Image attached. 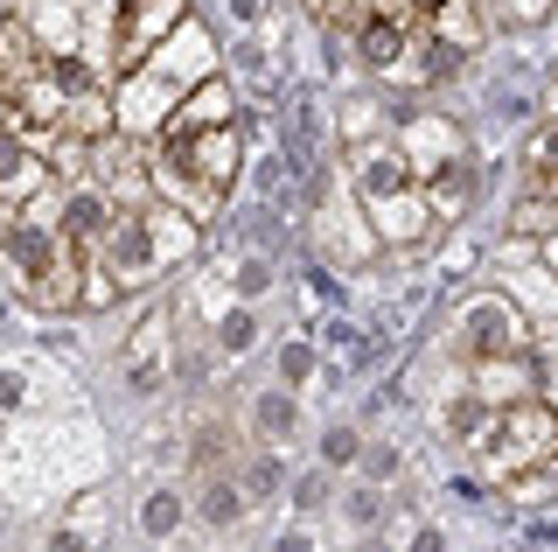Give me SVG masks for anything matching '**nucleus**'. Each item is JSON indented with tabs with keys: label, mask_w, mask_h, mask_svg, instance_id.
I'll list each match as a JSON object with an SVG mask.
<instances>
[{
	"label": "nucleus",
	"mask_w": 558,
	"mask_h": 552,
	"mask_svg": "<svg viewBox=\"0 0 558 552\" xmlns=\"http://www.w3.org/2000/svg\"><path fill=\"white\" fill-rule=\"evenodd\" d=\"M189 252H196V217L168 211V203H119L92 245L105 280H119V287H147L154 273H168Z\"/></svg>",
	"instance_id": "obj_1"
},
{
	"label": "nucleus",
	"mask_w": 558,
	"mask_h": 552,
	"mask_svg": "<svg viewBox=\"0 0 558 552\" xmlns=\"http://www.w3.org/2000/svg\"><path fill=\"white\" fill-rule=\"evenodd\" d=\"M238 133L231 127H196V133H161V154H154V182L168 189L174 203H189V217H217L223 189L238 182Z\"/></svg>",
	"instance_id": "obj_2"
},
{
	"label": "nucleus",
	"mask_w": 558,
	"mask_h": 552,
	"mask_svg": "<svg viewBox=\"0 0 558 552\" xmlns=\"http://www.w3.org/2000/svg\"><path fill=\"white\" fill-rule=\"evenodd\" d=\"M468 447H475V461L488 476H523V469H537V461H551L558 412L545 399H510V406H496L475 434H468Z\"/></svg>",
	"instance_id": "obj_3"
},
{
	"label": "nucleus",
	"mask_w": 558,
	"mask_h": 552,
	"mask_svg": "<svg viewBox=\"0 0 558 552\" xmlns=\"http://www.w3.org/2000/svg\"><path fill=\"white\" fill-rule=\"evenodd\" d=\"M349 36H356V57L371 63V71H398L405 49L418 43V8H412V0H371Z\"/></svg>",
	"instance_id": "obj_4"
},
{
	"label": "nucleus",
	"mask_w": 558,
	"mask_h": 552,
	"mask_svg": "<svg viewBox=\"0 0 558 552\" xmlns=\"http://www.w3.org/2000/svg\"><path fill=\"white\" fill-rule=\"evenodd\" d=\"M182 0H119V36H112V63L119 71H140V63L161 49L174 28H182Z\"/></svg>",
	"instance_id": "obj_5"
},
{
	"label": "nucleus",
	"mask_w": 558,
	"mask_h": 552,
	"mask_svg": "<svg viewBox=\"0 0 558 552\" xmlns=\"http://www.w3.org/2000/svg\"><path fill=\"white\" fill-rule=\"evenodd\" d=\"M84 161H92V176H98V189H105L112 203H147V176H154V161H147V154H140L133 141L105 133V141L84 147Z\"/></svg>",
	"instance_id": "obj_6"
},
{
	"label": "nucleus",
	"mask_w": 558,
	"mask_h": 552,
	"mask_svg": "<svg viewBox=\"0 0 558 552\" xmlns=\"http://www.w3.org/2000/svg\"><path fill=\"white\" fill-rule=\"evenodd\" d=\"M517 336H523V322L510 315V301H475L461 315V357L468 364H496V357H517Z\"/></svg>",
	"instance_id": "obj_7"
},
{
	"label": "nucleus",
	"mask_w": 558,
	"mask_h": 552,
	"mask_svg": "<svg viewBox=\"0 0 558 552\" xmlns=\"http://www.w3.org/2000/svg\"><path fill=\"white\" fill-rule=\"evenodd\" d=\"M168 336H174V329H168L161 308H154V315L126 336V350H119V371H126L133 392H161V385H168V371H174V364H168Z\"/></svg>",
	"instance_id": "obj_8"
},
{
	"label": "nucleus",
	"mask_w": 558,
	"mask_h": 552,
	"mask_svg": "<svg viewBox=\"0 0 558 552\" xmlns=\"http://www.w3.org/2000/svg\"><path fill=\"white\" fill-rule=\"evenodd\" d=\"M84 266H92V245H77V238H70V245L57 252V266L28 287V301L49 308V315H70V308L84 301Z\"/></svg>",
	"instance_id": "obj_9"
},
{
	"label": "nucleus",
	"mask_w": 558,
	"mask_h": 552,
	"mask_svg": "<svg viewBox=\"0 0 558 552\" xmlns=\"http://www.w3.org/2000/svg\"><path fill=\"white\" fill-rule=\"evenodd\" d=\"M43 176H49V168H43V154L22 147L14 133H0V203H8V211H22L35 189H43Z\"/></svg>",
	"instance_id": "obj_10"
},
{
	"label": "nucleus",
	"mask_w": 558,
	"mask_h": 552,
	"mask_svg": "<svg viewBox=\"0 0 558 552\" xmlns=\"http://www.w3.org/2000/svg\"><path fill=\"white\" fill-rule=\"evenodd\" d=\"M196 127H231V98H223L217 77H203L196 98H182V106L161 119V133H196Z\"/></svg>",
	"instance_id": "obj_11"
},
{
	"label": "nucleus",
	"mask_w": 558,
	"mask_h": 552,
	"mask_svg": "<svg viewBox=\"0 0 558 552\" xmlns=\"http://www.w3.org/2000/svg\"><path fill=\"white\" fill-rule=\"evenodd\" d=\"M523 161H531V189H537V196H558V112L531 133Z\"/></svg>",
	"instance_id": "obj_12"
},
{
	"label": "nucleus",
	"mask_w": 558,
	"mask_h": 552,
	"mask_svg": "<svg viewBox=\"0 0 558 552\" xmlns=\"http://www.w3.org/2000/svg\"><path fill=\"white\" fill-rule=\"evenodd\" d=\"M510 496H523V504H537V496H558V461H537V469L510 476Z\"/></svg>",
	"instance_id": "obj_13"
},
{
	"label": "nucleus",
	"mask_w": 558,
	"mask_h": 552,
	"mask_svg": "<svg viewBox=\"0 0 558 552\" xmlns=\"http://www.w3.org/2000/svg\"><path fill=\"white\" fill-rule=\"evenodd\" d=\"M307 14H314V22H322V28H336V36H342V28H356L363 0H307Z\"/></svg>",
	"instance_id": "obj_14"
},
{
	"label": "nucleus",
	"mask_w": 558,
	"mask_h": 552,
	"mask_svg": "<svg viewBox=\"0 0 558 552\" xmlns=\"http://www.w3.org/2000/svg\"><path fill=\"white\" fill-rule=\"evenodd\" d=\"M279 490V461H252V476H244V504H266Z\"/></svg>",
	"instance_id": "obj_15"
},
{
	"label": "nucleus",
	"mask_w": 558,
	"mask_h": 552,
	"mask_svg": "<svg viewBox=\"0 0 558 552\" xmlns=\"http://www.w3.org/2000/svg\"><path fill=\"white\" fill-rule=\"evenodd\" d=\"M258 420H266V434H287V399H266V406H258Z\"/></svg>",
	"instance_id": "obj_16"
},
{
	"label": "nucleus",
	"mask_w": 558,
	"mask_h": 552,
	"mask_svg": "<svg viewBox=\"0 0 558 552\" xmlns=\"http://www.w3.org/2000/svg\"><path fill=\"white\" fill-rule=\"evenodd\" d=\"M0 133H22V106H14L8 92H0Z\"/></svg>",
	"instance_id": "obj_17"
},
{
	"label": "nucleus",
	"mask_w": 558,
	"mask_h": 552,
	"mask_svg": "<svg viewBox=\"0 0 558 552\" xmlns=\"http://www.w3.org/2000/svg\"><path fill=\"white\" fill-rule=\"evenodd\" d=\"M412 8H418V14H433V8H440V0H412Z\"/></svg>",
	"instance_id": "obj_18"
},
{
	"label": "nucleus",
	"mask_w": 558,
	"mask_h": 552,
	"mask_svg": "<svg viewBox=\"0 0 558 552\" xmlns=\"http://www.w3.org/2000/svg\"><path fill=\"white\" fill-rule=\"evenodd\" d=\"M551 266H558V238H551Z\"/></svg>",
	"instance_id": "obj_19"
}]
</instances>
